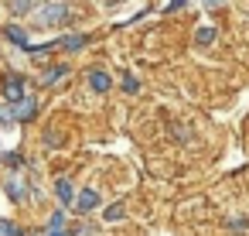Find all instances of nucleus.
<instances>
[{
	"instance_id": "dca6fc26",
	"label": "nucleus",
	"mask_w": 249,
	"mask_h": 236,
	"mask_svg": "<svg viewBox=\"0 0 249 236\" xmlns=\"http://www.w3.org/2000/svg\"><path fill=\"white\" fill-rule=\"evenodd\" d=\"M195 38H198V45H212L215 41V28H198Z\"/></svg>"
},
{
	"instance_id": "1a4fd4ad",
	"label": "nucleus",
	"mask_w": 249,
	"mask_h": 236,
	"mask_svg": "<svg viewBox=\"0 0 249 236\" xmlns=\"http://www.w3.org/2000/svg\"><path fill=\"white\" fill-rule=\"evenodd\" d=\"M86 41H89V35H69V38H62L58 45H62L65 52H79V48H86Z\"/></svg>"
},
{
	"instance_id": "412c9836",
	"label": "nucleus",
	"mask_w": 249,
	"mask_h": 236,
	"mask_svg": "<svg viewBox=\"0 0 249 236\" xmlns=\"http://www.w3.org/2000/svg\"><path fill=\"white\" fill-rule=\"evenodd\" d=\"M184 4H188V0H171V4H167V11H181Z\"/></svg>"
},
{
	"instance_id": "4468645a",
	"label": "nucleus",
	"mask_w": 249,
	"mask_h": 236,
	"mask_svg": "<svg viewBox=\"0 0 249 236\" xmlns=\"http://www.w3.org/2000/svg\"><path fill=\"white\" fill-rule=\"evenodd\" d=\"M0 123H18V117H14V103H0Z\"/></svg>"
},
{
	"instance_id": "2eb2a0df",
	"label": "nucleus",
	"mask_w": 249,
	"mask_h": 236,
	"mask_svg": "<svg viewBox=\"0 0 249 236\" xmlns=\"http://www.w3.org/2000/svg\"><path fill=\"white\" fill-rule=\"evenodd\" d=\"M62 226H65V209H55L52 219H48V229L55 233V229H62Z\"/></svg>"
},
{
	"instance_id": "7ed1b4c3",
	"label": "nucleus",
	"mask_w": 249,
	"mask_h": 236,
	"mask_svg": "<svg viewBox=\"0 0 249 236\" xmlns=\"http://www.w3.org/2000/svg\"><path fill=\"white\" fill-rule=\"evenodd\" d=\"M99 202H103V198H99L96 188H82V192L75 195V209H79V212H96Z\"/></svg>"
},
{
	"instance_id": "6ab92c4d",
	"label": "nucleus",
	"mask_w": 249,
	"mask_h": 236,
	"mask_svg": "<svg viewBox=\"0 0 249 236\" xmlns=\"http://www.w3.org/2000/svg\"><path fill=\"white\" fill-rule=\"evenodd\" d=\"M229 226H232V229H235V233H239V229H246V226H249V219H246V216H242V219H239V216H235V219H229Z\"/></svg>"
},
{
	"instance_id": "4be33fe9",
	"label": "nucleus",
	"mask_w": 249,
	"mask_h": 236,
	"mask_svg": "<svg viewBox=\"0 0 249 236\" xmlns=\"http://www.w3.org/2000/svg\"><path fill=\"white\" fill-rule=\"evenodd\" d=\"M48 236H65V233H62V229H55V233H52V229H48Z\"/></svg>"
},
{
	"instance_id": "0eeeda50",
	"label": "nucleus",
	"mask_w": 249,
	"mask_h": 236,
	"mask_svg": "<svg viewBox=\"0 0 249 236\" xmlns=\"http://www.w3.org/2000/svg\"><path fill=\"white\" fill-rule=\"evenodd\" d=\"M7 195H11L14 202H24V198H28V181H24V175H11V178H7Z\"/></svg>"
},
{
	"instance_id": "39448f33",
	"label": "nucleus",
	"mask_w": 249,
	"mask_h": 236,
	"mask_svg": "<svg viewBox=\"0 0 249 236\" xmlns=\"http://www.w3.org/2000/svg\"><path fill=\"white\" fill-rule=\"evenodd\" d=\"M55 195H58V205L69 209V205H75V195H79V192L72 188L69 178H58V181H55Z\"/></svg>"
},
{
	"instance_id": "ddd939ff",
	"label": "nucleus",
	"mask_w": 249,
	"mask_h": 236,
	"mask_svg": "<svg viewBox=\"0 0 249 236\" xmlns=\"http://www.w3.org/2000/svg\"><path fill=\"white\" fill-rule=\"evenodd\" d=\"M123 216H126V205H123V202H116V205L106 209V222H116V219H123Z\"/></svg>"
},
{
	"instance_id": "423d86ee",
	"label": "nucleus",
	"mask_w": 249,
	"mask_h": 236,
	"mask_svg": "<svg viewBox=\"0 0 249 236\" xmlns=\"http://www.w3.org/2000/svg\"><path fill=\"white\" fill-rule=\"evenodd\" d=\"M89 89H92V93H109V89H113L109 72H106V69H92V72H89Z\"/></svg>"
},
{
	"instance_id": "9b49d317",
	"label": "nucleus",
	"mask_w": 249,
	"mask_h": 236,
	"mask_svg": "<svg viewBox=\"0 0 249 236\" xmlns=\"http://www.w3.org/2000/svg\"><path fill=\"white\" fill-rule=\"evenodd\" d=\"M65 72H69V65H55V69H48V72L41 76V82H45V86H55L58 79H65Z\"/></svg>"
},
{
	"instance_id": "f3484780",
	"label": "nucleus",
	"mask_w": 249,
	"mask_h": 236,
	"mask_svg": "<svg viewBox=\"0 0 249 236\" xmlns=\"http://www.w3.org/2000/svg\"><path fill=\"white\" fill-rule=\"evenodd\" d=\"M120 86H123V93H137L140 89V82L130 76V72H123V79H120Z\"/></svg>"
},
{
	"instance_id": "20e7f679",
	"label": "nucleus",
	"mask_w": 249,
	"mask_h": 236,
	"mask_svg": "<svg viewBox=\"0 0 249 236\" xmlns=\"http://www.w3.org/2000/svg\"><path fill=\"white\" fill-rule=\"evenodd\" d=\"M35 113H38V103H35V96H31V93H28L24 99H18V103H14V117H18L21 123L35 120Z\"/></svg>"
},
{
	"instance_id": "f257e3e1",
	"label": "nucleus",
	"mask_w": 249,
	"mask_h": 236,
	"mask_svg": "<svg viewBox=\"0 0 249 236\" xmlns=\"http://www.w3.org/2000/svg\"><path fill=\"white\" fill-rule=\"evenodd\" d=\"M62 21H69V4L55 0V4H41L38 7V24L41 28H52V24H62Z\"/></svg>"
},
{
	"instance_id": "f03ea898",
	"label": "nucleus",
	"mask_w": 249,
	"mask_h": 236,
	"mask_svg": "<svg viewBox=\"0 0 249 236\" xmlns=\"http://www.w3.org/2000/svg\"><path fill=\"white\" fill-rule=\"evenodd\" d=\"M0 93H4V103H18V99H24V96H28V82H24V76L11 72V76L4 79V86H0Z\"/></svg>"
},
{
	"instance_id": "9d476101",
	"label": "nucleus",
	"mask_w": 249,
	"mask_h": 236,
	"mask_svg": "<svg viewBox=\"0 0 249 236\" xmlns=\"http://www.w3.org/2000/svg\"><path fill=\"white\" fill-rule=\"evenodd\" d=\"M38 7H41V0H11V11L14 14H31Z\"/></svg>"
},
{
	"instance_id": "aec40b11",
	"label": "nucleus",
	"mask_w": 249,
	"mask_h": 236,
	"mask_svg": "<svg viewBox=\"0 0 249 236\" xmlns=\"http://www.w3.org/2000/svg\"><path fill=\"white\" fill-rule=\"evenodd\" d=\"M75 236H96V233H92V226H79V229H75Z\"/></svg>"
},
{
	"instance_id": "6e6552de",
	"label": "nucleus",
	"mask_w": 249,
	"mask_h": 236,
	"mask_svg": "<svg viewBox=\"0 0 249 236\" xmlns=\"http://www.w3.org/2000/svg\"><path fill=\"white\" fill-rule=\"evenodd\" d=\"M4 35H7V38H11L14 45L28 48V31H24V28H18V24H7V28H4Z\"/></svg>"
},
{
	"instance_id": "a211bd4d",
	"label": "nucleus",
	"mask_w": 249,
	"mask_h": 236,
	"mask_svg": "<svg viewBox=\"0 0 249 236\" xmlns=\"http://www.w3.org/2000/svg\"><path fill=\"white\" fill-rule=\"evenodd\" d=\"M4 164H11V168L21 164V154H18V151H7V154H4Z\"/></svg>"
},
{
	"instance_id": "f8f14e48",
	"label": "nucleus",
	"mask_w": 249,
	"mask_h": 236,
	"mask_svg": "<svg viewBox=\"0 0 249 236\" xmlns=\"http://www.w3.org/2000/svg\"><path fill=\"white\" fill-rule=\"evenodd\" d=\"M0 236H24V229L14 219H0Z\"/></svg>"
}]
</instances>
